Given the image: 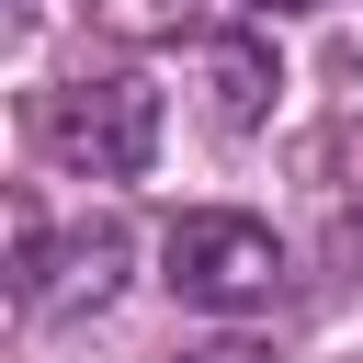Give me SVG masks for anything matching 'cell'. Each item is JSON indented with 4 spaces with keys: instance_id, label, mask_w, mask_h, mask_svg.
<instances>
[{
    "instance_id": "obj_7",
    "label": "cell",
    "mask_w": 363,
    "mask_h": 363,
    "mask_svg": "<svg viewBox=\"0 0 363 363\" xmlns=\"http://www.w3.org/2000/svg\"><path fill=\"white\" fill-rule=\"evenodd\" d=\"M182 363H272V340H238V329H216V340H193Z\"/></svg>"
},
{
    "instance_id": "obj_5",
    "label": "cell",
    "mask_w": 363,
    "mask_h": 363,
    "mask_svg": "<svg viewBox=\"0 0 363 363\" xmlns=\"http://www.w3.org/2000/svg\"><path fill=\"white\" fill-rule=\"evenodd\" d=\"M34 284H45V216H34V193H11V295L34 306Z\"/></svg>"
},
{
    "instance_id": "obj_8",
    "label": "cell",
    "mask_w": 363,
    "mask_h": 363,
    "mask_svg": "<svg viewBox=\"0 0 363 363\" xmlns=\"http://www.w3.org/2000/svg\"><path fill=\"white\" fill-rule=\"evenodd\" d=\"M250 11H318V0H250Z\"/></svg>"
},
{
    "instance_id": "obj_2",
    "label": "cell",
    "mask_w": 363,
    "mask_h": 363,
    "mask_svg": "<svg viewBox=\"0 0 363 363\" xmlns=\"http://www.w3.org/2000/svg\"><path fill=\"white\" fill-rule=\"evenodd\" d=\"M159 261H170V295H182V306H216V318L272 306V284H284V238H272L261 216H227V204L170 216Z\"/></svg>"
},
{
    "instance_id": "obj_9",
    "label": "cell",
    "mask_w": 363,
    "mask_h": 363,
    "mask_svg": "<svg viewBox=\"0 0 363 363\" xmlns=\"http://www.w3.org/2000/svg\"><path fill=\"white\" fill-rule=\"evenodd\" d=\"M34 11H45V0H11V23H34Z\"/></svg>"
},
{
    "instance_id": "obj_4",
    "label": "cell",
    "mask_w": 363,
    "mask_h": 363,
    "mask_svg": "<svg viewBox=\"0 0 363 363\" xmlns=\"http://www.w3.org/2000/svg\"><path fill=\"white\" fill-rule=\"evenodd\" d=\"M261 102H272V45L261 34H216L204 45V113L238 136V125H261Z\"/></svg>"
},
{
    "instance_id": "obj_6",
    "label": "cell",
    "mask_w": 363,
    "mask_h": 363,
    "mask_svg": "<svg viewBox=\"0 0 363 363\" xmlns=\"http://www.w3.org/2000/svg\"><path fill=\"white\" fill-rule=\"evenodd\" d=\"M125 34H182V0H102Z\"/></svg>"
},
{
    "instance_id": "obj_1",
    "label": "cell",
    "mask_w": 363,
    "mask_h": 363,
    "mask_svg": "<svg viewBox=\"0 0 363 363\" xmlns=\"http://www.w3.org/2000/svg\"><path fill=\"white\" fill-rule=\"evenodd\" d=\"M34 147L91 182H147L159 170V91L136 68H79V79L34 91Z\"/></svg>"
},
{
    "instance_id": "obj_3",
    "label": "cell",
    "mask_w": 363,
    "mask_h": 363,
    "mask_svg": "<svg viewBox=\"0 0 363 363\" xmlns=\"http://www.w3.org/2000/svg\"><path fill=\"white\" fill-rule=\"evenodd\" d=\"M113 284H125V227H113V216H91L79 238H57V250H45V284H34V306H23V318L113 306Z\"/></svg>"
}]
</instances>
